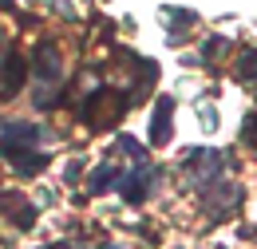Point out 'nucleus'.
Listing matches in <instances>:
<instances>
[{
    "instance_id": "nucleus-1",
    "label": "nucleus",
    "mask_w": 257,
    "mask_h": 249,
    "mask_svg": "<svg viewBox=\"0 0 257 249\" xmlns=\"http://www.w3.org/2000/svg\"><path fill=\"white\" fill-rule=\"evenodd\" d=\"M32 75H36V103L40 107H52V87L60 83V52H56V44L52 40H44L40 48H36L32 56Z\"/></svg>"
},
{
    "instance_id": "nucleus-2",
    "label": "nucleus",
    "mask_w": 257,
    "mask_h": 249,
    "mask_svg": "<svg viewBox=\"0 0 257 249\" xmlns=\"http://www.w3.org/2000/svg\"><path fill=\"white\" fill-rule=\"evenodd\" d=\"M182 170H186V178H190V186H214L218 182V174H222V155L218 151H210V147H202V151H190L186 162H182Z\"/></svg>"
},
{
    "instance_id": "nucleus-3",
    "label": "nucleus",
    "mask_w": 257,
    "mask_h": 249,
    "mask_svg": "<svg viewBox=\"0 0 257 249\" xmlns=\"http://www.w3.org/2000/svg\"><path fill=\"white\" fill-rule=\"evenodd\" d=\"M155 178H159V174H155V166H147V162H143V166H135V170H119V178H115V190H119V194L127 198L131 206H135V202H143V198L151 194Z\"/></svg>"
},
{
    "instance_id": "nucleus-4",
    "label": "nucleus",
    "mask_w": 257,
    "mask_h": 249,
    "mask_svg": "<svg viewBox=\"0 0 257 249\" xmlns=\"http://www.w3.org/2000/svg\"><path fill=\"white\" fill-rule=\"evenodd\" d=\"M36 147H40V127H32V123H8L0 131V155L4 158L36 151Z\"/></svg>"
},
{
    "instance_id": "nucleus-5",
    "label": "nucleus",
    "mask_w": 257,
    "mask_h": 249,
    "mask_svg": "<svg viewBox=\"0 0 257 249\" xmlns=\"http://www.w3.org/2000/svg\"><path fill=\"white\" fill-rule=\"evenodd\" d=\"M24 75H28V71H24V60L8 48L4 60H0V91H4V95H16L20 87H24Z\"/></svg>"
},
{
    "instance_id": "nucleus-6",
    "label": "nucleus",
    "mask_w": 257,
    "mask_h": 249,
    "mask_svg": "<svg viewBox=\"0 0 257 249\" xmlns=\"http://www.w3.org/2000/svg\"><path fill=\"white\" fill-rule=\"evenodd\" d=\"M0 214H8L16 229H32V221H36V210L24 202V194H4L0 198Z\"/></svg>"
},
{
    "instance_id": "nucleus-7",
    "label": "nucleus",
    "mask_w": 257,
    "mask_h": 249,
    "mask_svg": "<svg viewBox=\"0 0 257 249\" xmlns=\"http://www.w3.org/2000/svg\"><path fill=\"white\" fill-rule=\"evenodd\" d=\"M170 115H174V99H159L155 103V115H151V147H162L170 139Z\"/></svg>"
},
{
    "instance_id": "nucleus-8",
    "label": "nucleus",
    "mask_w": 257,
    "mask_h": 249,
    "mask_svg": "<svg viewBox=\"0 0 257 249\" xmlns=\"http://www.w3.org/2000/svg\"><path fill=\"white\" fill-rule=\"evenodd\" d=\"M12 166H16L20 174H40V170L48 166V158L40 155V151H24V155H12Z\"/></svg>"
},
{
    "instance_id": "nucleus-9",
    "label": "nucleus",
    "mask_w": 257,
    "mask_h": 249,
    "mask_svg": "<svg viewBox=\"0 0 257 249\" xmlns=\"http://www.w3.org/2000/svg\"><path fill=\"white\" fill-rule=\"evenodd\" d=\"M119 170H123V166H99L95 174H91V182H87V186H91V194H103V190L119 178Z\"/></svg>"
},
{
    "instance_id": "nucleus-10",
    "label": "nucleus",
    "mask_w": 257,
    "mask_h": 249,
    "mask_svg": "<svg viewBox=\"0 0 257 249\" xmlns=\"http://www.w3.org/2000/svg\"><path fill=\"white\" fill-rule=\"evenodd\" d=\"M253 48H245V56H241V60H237V75H241V83H245V87H249V83H253Z\"/></svg>"
},
{
    "instance_id": "nucleus-11",
    "label": "nucleus",
    "mask_w": 257,
    "mask_h": 249,
    "mask_svg": "<svg viewBox=\"0 0 257 249\" xmlns=\"http://www.w3.org/2000/svg\"><path fill=\"white\" fill-rule=\"evenodd\" d=\"M253 123H257V115L249 111V115H245V123H241V139H245V147H253V143H257V135H253Z\"/></svg>"
}]
</instances>
